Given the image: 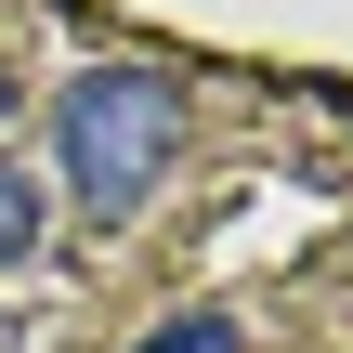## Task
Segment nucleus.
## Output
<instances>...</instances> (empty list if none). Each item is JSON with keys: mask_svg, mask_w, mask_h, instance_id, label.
Here are the masks:
<instances>
[{"mask_svg": "<svg viewBox=\"0 0 353 353\" xmlns=\"http://www.w3.org/2000/svg\"><path fill=\"white\" fill-rule=\"evenodd\" d=\"M170 144H183V79L170 65H92V79L52 92V183L92 223H131L170 183Z\"/></svg>", "mask_w": 353, "mask_h": 353, "instance_id": "obj_1", "label": "nucleus"}, {"mask_svg": "<svg viewBox=\"0 0 353 353\" xmlns=\"http://www.w3.org/2000/svg\"><path fill=\"white\" fill-rule=\"evenodd\" d=\"M39 223H52V183L0 157V262H26V249H39Z\"/></svg>", "mask_w": 353, "mask_h": 353, "instance_id": "obj_2", "label": "nucleus"}, {"mask_svg": "<svg viewBox=\"0 0 353 353\" xmlns=\"http://www.w3.org/2000/svg\"><path fill=\"white\" fill-rule=\"evenodd\" d=\"M131 353H249V327L196 301V314H157V327H144V341H131Z\"/></svg>", "mask_w": 353, "mask_h": 353, "instance_id": "obj_3", "label": "nucleus"}, {"mask_svg": "<svg viewBox=\"0 0 353 353\" xmlns=\"http://www.w3.org/2000/svg\"><path fill=\"white\" fill-rule=\"evenodd\" d=\"M0 118H13V79H0Z\"/></svg>", "mask_w": 353, "mask_h": 353, "instance_id": "obj_4", "label": "nucleus"}]
</instances>
